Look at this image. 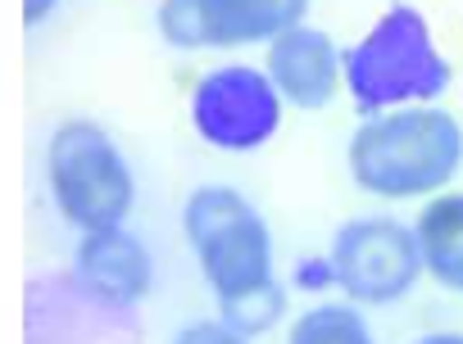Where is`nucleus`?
<instances>
[{"instance_id":"obj_12","label":"nucleus","mask_w":463,"mask_h":344,"mask_svg":"<svg viewBox=\"0 0 463 344\" xmlns=\"http://www.w3.org/2000/svg\"><path fill=\"white\" fill-rule=\"evenodd\" d=\"M218 317L232 326V330H241L246 339H260L269 330L282 326L287 317V285L278 276L250 285V290H237V294H222L218 299Z\"/></svg>"},{"instance_id":"obj_10","label":"nucleus","mask_w":463,"mask_h":344,"mask_svg":"<svg viewBox=\"0 0 463 344\" xmlns=\"http://www.w3.org/2000/svg\"><path fill=\"white\" fill-rule=\"evenodd\" d=\"M409 227L418 240L422 276H431L449 294H463V191H440L422 200Z\"/></svg>"},{"instance_id":"obj_15","label":"nucleus","mask_w":463,"mask_h":344,"mask_svg":"<svg viewBox=\"0 0 463 344\" xmlns=\"http://www.w3.org/2000/svg\"><path fill=\"white\" fill-rule=\"evenodd\" d=\"M55 10H60V0H24V23L28 28H42Z\"/></svg>"},{"instance_id":"obj_11","label":"nucleus","mask_w":463,"mask_h":344,"mask_svg":"<svg viewBox=\"0 0 463 344\" xmlns=\"http://www.w3.org/2000/svg\"><path fill=\"white\" fill-rule=\"evenodd\" d=\"M287 344H377L368 317L350 299H314L305 312H296Z\"/></svg>"},{"instance_id":"obj_3","label":"nucleus","mask_w":463,"mask_h":344,"mask_svg":"<svg viewBox=\"0 0 463 344\" xmlns=\"http://www.w3.org/2000/svg\"><path fill=\"white\" fill-rule=\"evenodd\" d=\"M46 191L60 218L87 236L128 227L137 209V177L123 145L96 118H64L46 141Z\"/></svg>"},{"instance_id":"obj_5","label":"nucleus","mask_w":463,"mask_h":344,"mask_svg":"<svg viewBox=\"0 0 463 344\" xmlns=\"http://www.w3.org/2000/svg\"><path fill=\"white\" fill-rule=\"evenodd\" d=\"M327 258H332L336 290L359 308L400 303L422 281L413 227L391 213H364V218L341 222L327 245Z\"/></svg>"},{"instance_id":"obj_2","label":"nucleus","mask_w":463,"mask_h":344,"mask_svg":"<svg viewBox=\"0 0 463 344\" xmlns=\"http://www.w3.org/2000/svg\"><path fill=\"white\" fill-rule=\"evenodd\" d=\"M341 73L359 118L404 105H436L454 82V64L436 46L427 14L409 0H395L377 14V23L345 51Z\"/></svg>"},{"instance_id":"obj_9","label":"nucleus","mask_w":463,"mask_h":344,"mask_svg":"<svg viewBox=\"0 0 463 344\" xmlns=\"http://www.w3.org/2000/svg\"><path fill=\"white\" fill-rule=\"evenodd\" d=\"M73 281L109 303L132 312L137 303L150 299L155 290V263L141 236H132L128 227H109V231H87L73 249Z\"/></svg>"},{"instance_id":"obj_8","label":"nucleus","mask_w":463,"mask_h":344,"mask_svg":"<svg viewBox=\"0 0 463 344\" xmlns=\"http://www.w3.org/2000/svg\"><path fill=\"white\" fill-rule=\"evenodd\" d=\"M341 64H345V51L336 46L332 33H323L314 23H296L264 46L260 69L269 73V82H273V91L282 96L287 109L318 114L345 91Z\"/></svg>"},{"instance_id":"obj_4","label":"nucleus","mask_w":463,"mask_h":344,"mask_svg":"<svg viewBox=\"0 0 463 344\" xmlns=\"http://www.w3.org/2000/svg\"><path fill=\"white\" fill-rule=\"evenodd\" d=\"M182 236L213 299L278 276L273 227L255 209V200L241 195L237 186H222V181L195 186L182 204Z\"/></svg>"},{"instance_id":"obj_16","label":"nucleus","mask_w":463,"mask_h":344,"mask_svg":"<svg viewBox=\"0 0 463 344\" xmlns=\"http://www.w3.org/2000/svg\"><path fill=\"white\" fill-rule=\"evenodd\" d=\"M413 344H463V335H458V330H427V335H418Z\"/></svg>"},{"instance_id":"obj_14","label":"nucleus","mask_w":463,"mask_h":344,"mask_svg":"<svg viewBox=\"0 0 463 344\" xmlns=\"http://www.w3.org/2000/svg\"><path fill=\"white\" fill-rule=\"evenodd\" d=\"M291 285L305 290V294H327V290L336 285V276H332V258H327V254H305V258H296V267H291Z\"/></svg>"},{"instance_id":"obj_7","label":"nucleus","mask_w":463,"mask_h":344,"mask_svg":"<svg viewBox=\"0 0 463 344\" xmlns=\"http://www.w3.org/2000/svg\"><path fill=\"white\" fill-rule=\"evenodd\" d=\"M305 14L309 0H159L155 28L173 51H246L269 46Z\"/></svg>"},{"instance_id":"obj_1","label":"nucleus","mask_w":463,"mask_h":344,"mask_svg":"<svg viewBox=\"0 0 463 344\" xmlns=\"http://www.w3.org/2000/svg\"><path fill=\"white\" fill-rule=\"evenodd\" d=\"M350 181L373 200H431L463 168V123L440 105H404L359 118L345 145Z\"/></svg>"},{"instance_id":"obj_6","label":"nucleus","mask_w":463,"mask_h":344,"mask_svg":"<svg viewBox=\"0 0 463 344\" xmlns=\"http://www.w3.org/2000/svg\"><path fill=\"white\" fill-rule=\"evenodd\" d=\"M282 96L260 64H218L191 87V127L218 154H255L282 132Z\"/></svg>"},{"instance_id":"obj_13","label":"nucleus","mask_w":463,"mask_h":344,"mask_svg":"<svg viewBox=\"0 0 463 344\" xmlns=\"http://www.w3.org/2000/svg\"><path fill=\"white\" fill-rule=\"evenodd\" d=\"M168 344H255V339H246L241 330H232L222 317H195V321L177 326L168 335Z\"/></svg>"}]
</instances>
